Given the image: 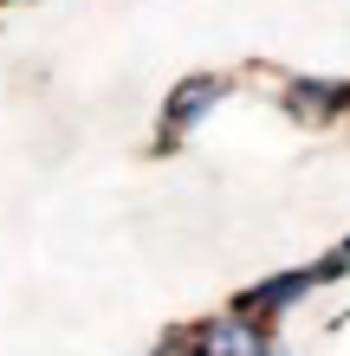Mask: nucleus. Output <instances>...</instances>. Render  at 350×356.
Segmentation results:
<instances>
[{
	"instance_id": "f257e3e1",
	"label": "nucleus",
	"mask_w": 350,
	"mask_h": 356,
	"mask_svg": "<svg viewBox=\"0 0 350 356\" xmlns=\"http://www.w3.org/2000/svg\"><path fill=\"white\" fill-rule=\"evenodd\" d=\"M228 97H234V78H228V72H189V78H175V85L162 91L156 143H150V149H156V156H175V149H182V143H189Z\"/></svg>"
},
{
	"instance_id": "f03ea898",
	"label": "nucleus",
	"mask_w": 350,
	"mask_h": 356,
	"mask_svg": "<svg viewBox=\"0 0 350 356\" xmlns=\"http://www.w3.org/2000/svg\"><path fill=\"white\" fill-rule=\"evenodd\" d=\"M279 111L292 117L299 130H331V123H350V78L292 72V78H279Z\"/></svg>"
},
{
	"instance_id": "7ed1b4c3",
	"label": "nucleus",
	"mask_w": 350,
	"mask_h": 356,
	"mask_svg": "<svg viewBox=\"0 0 350 356\" xmlns=\"http://www.w3.org/2000/svg\"><path fill=\"white\" fill-rule=\"evenodd\" d=\"M312 291H318V272H312V266H285V272H266L260 285H246L234 305H240V311H253L260 324H279L285 311H299Z\"/></svg>"
},
{
	"instance_id": "20e7f679",
	"label": "nucleus",
	"mask_w": 350,
	"mask_h": 356,
	"mask_svg": "<svg viewBox=\"0 0 350 356\" xmlns=\"http://www.w3.org/2000/svg\"><path fill=\"white\" fill-rule=\"evenodd\" d=\"M312 272H318V285H337L344 272H350V234H344V240H337L324 259H312Z\"/></svg>"
},
{
	"instance_id": "39448f33",
	"label": "nucleus",
	"mask_w": 350,
	"mask_h": 356,
	"mask_svg": "<svg viewBox=\"0 0 350 356\" xmlns=\"http://www.w3.org/2000/svg\"><path fill=\"white\" fill-rule=\"evenodd\" d=\"M0 7H26V0H0Z\"/></svg>"
}]
</instances>
